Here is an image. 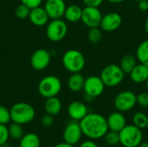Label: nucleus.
Instances as JSON below:
<instances>
[{"label":"nucleus","instance_id":"obj_1","mask_svg":"<svg viewBox=\"0 0 148 147\" xmlns=\"http://www.w3.org/2000/svg\"><path fill=\"white\" fill-rule=\"evenodd\" d=\"M79 123L83 135L89 139H102L108 132L107 119L97 113H88Z\"/></svg>","mask_w":148,"mask_h":147},{"label":"nucleus","instance_id":"obj_2","mask_svg":"<svg viewBox=\"0 0 148 147\" xmlns=\"http://www.w3.org/2000/svg\"><path fill=\"white\" fill-rule=\"evenodd\" d=\"M10 111L11 121L22 126L30 123L36 117L35 108L27 102L15 103Z\"/></svg>","mask_w":148,"mask_h":147},{"label":"nucleus","instance_id":"obj_3","mask_svg":"<svg viewBox=\"0 0 148 147\" xmlns=\"http://www.w3.org/2000/svg\"><path fill=\"white\" fill-rule=\"evenodd\" d=\"M62 62L63 67L69 72L78 73L84 68L86 59L81 51L77 49H69L63 54Z\"/></svg>","mask_w":148,"mask_h":147},{"label":"nucleus","instance_id":"obj_4","mask_svg":"<svg viewBox=\"0 0 148 147\" xmlns=\"http://www.w3.org/2000/svg\"><path fill=\"white\" fill-rule=\"evenodd\" d=\"M120 144L124 147H138L143 141L142 130L133 125H127L120 133Z\"/></svg>","mask_w":148,"mask_h":147},{"label":"nucleus","instance_id":"obj_5","mask_svg":"<svg viewBox=\"0 0 148 147\" xmlns=\"http://www.w3.org/2000/svg\"><path fill=\"white\" fill-rule=\"evenodd\" d=\"M125 73L121 68L120 65L108 64L107 65L101 73L100 77L104 82L106 87L114 88L119 86L125 78Z\"/></svg>","mask_w":148,"mask_h":147},{"label":"nucleus","instance_id":"obj_6","mask_svg":"<svg viewBox=\"0 0 148 147\" xmlns=\"http://www.w3.org/2000/svg\"><path fill=\"white\" fill-rule=\"evenodd\" d=\"M62 81L56 75L43 77L38 84V92L44 98L57 96L62 90Z\"/></svg>","mask_w":148,"mask_h":147},{"label":"nucleus","instance_id":"obj_7","mask_svg":"<svg viewBox=\"0 0 148 147\" xmlns=\"http://www.w3.org/2000/svg\"><path fill=\"white\" fill-rule=\"evenodd\" d=\"M68 33V25L62 18L51 19L46 28V36L51 42H56L62 41Z\"/></svg>","mask_w":148,"mask_h":147},{"label":"nucleus","instance_id":"obj_8","mask_svg":"<svg viewBox=\"0 0 148 147\" xmlns=\"http://www.w3.org/2000/svg\"><path fill=\"white\" fill-rule=\"evenodd\" d=\"M114 104L117 111L121 113L128 112L136 106L137 95L133 91L124 90L115 96Z\"/></svg>","mask_w":148,"mask_h":147},{"label":"nucleus","instance_id":"obj_9","mask_svg":"<svg viewBox=\"0 0 148 147\" xmlns=\"http://www.w3.org/2000/svg\"><path fill=\"white\" fill-rule=\"evenodd\" d=\"M105 87L106 86L100 76L90 75L85 79L83 91L85 94H88L95 99L103 94Z\"/></svg>","mask_w":148,"mask_h":147},{"label":"nucleus","instance_id":"obj_10","mask_svg":"<svg viewBox=\"0 0 148 147\" xmlns=\"http://www.w3.org/2000/svg\"><path fill=\"white\" fill-rule=\"evenodd\" d=\"M63 140L66 143L75 146L79 144L83 136L79 121L72 120L67 124L63 130Z\"/></svg>","mask_w":148,"mask_h":147},{"label":"nucleus","instance_id":"obj_11","mask_svg":"<svg viewBox=\"0 0 148 147\" xmlns=\"http://www.w3.org/2000/svg\"><path fill=\"white\" fill-rule=\"evenodd\" d=\"M102 13L99 7H90L85 6L82 9V22L89 29L90 28H96L100 27L101 19H102Z\"/></svg>","mask_w":148,"mask_h":147},{"label":"nucleus","instance_id":"obj_12","mask_svg":"<svg viewBox=\"0 0 148 147\" xmlns=\"http://www.w3.org/2000/svg\"><path fill=\"white\" fill-rule=\"evenodd\" d=\"M50 61V53L45 49H38L31 55L30 65L34 69L37 71H42L49 67Z\"/></svg>","mask_w":148,"mask_h":147},{"label":"nucleus","instance_id":"obj_13","mask_svg":"<svg viewBox=\"0 0 148 147\" xmlns=\"http://www.w3.org/2000/svg\"><path fill=\"white\" fill-rule=\"evenodd\" d=\"M43 8L50 19H59L64 16L67 5L64 0H46Z\"/></svg>","mask_w":148,"mask_h":147},{"label":"nucleus","instance_id":"obj_14","mask_svg":"<svg viewBox=\"0 0 148 147\" xmlns=\"http://www.w3.org/2000/svg\"><path fill=\"white\" fill-rule=\"evenodd\" d=\"M122 23V18L117 12H109L102 16L101 29L107 32H112L118 29Z\"/></svg>","mask_w":148,"mask_h":147},{"label":"nucleus","instance_id":"obj_15","mask_svg":"<svg viewBox=\"0 0 148 147\" xmlns=\"http://www.w3.org/2000/svg\"><path fill=\"white\" fill-rule=\"evenodd\" d=\"M88 113L87 105L79 101H72L68 107V114L72 120L80 121Z\"/></svg>","mask_w":148,"mask_h":147},{"label":"nucleus","instance_id":"obj_16","mask_svg":"<svg viewBox=\"0 0 148 147\" xmlns=\"http://www.w3.org/2000/svg\"><path fill=\"white\" fill-rule=\"evenodd\" d=\"M107 123L108 130L120 133L127 126V120L123 113L116 111L111 113L108 115V117L107 118Z\"/></svg>","mask_w":148,"mask_h":147},{"label":"nucleus","instance_id":"obj_17","mask_svg":"<svg viewBox=\"0 0 148 147\" xmlns=\"http://www.w3.org/2000/svg\"><path fill=\"white\" fill-rule=\"evenodd\" d=\"M29 19L32 24L38 26V27H42V26L48 24L49 20L50 18L48 13L46 12L45 9L43 7L38 6L30 10Z\"/></svg>","mask_w":148,"mask_h":147},{"label":"nucleus","instance_id":"obj_18","mask_svg":"<svg viewBox=\"0 0 148 147\" xmlns=\"http://www.w3.org/2000/svg\"><path fill=\"white\" fill-rule=\"evenodd\" d=\"M129 75H130V79L134 83L137 84L145 83L148 79V66L143 63L137 64L134 68V69L130 72Z\"/></svg>","mask_w":148,"mask_h":147},{"label":"nucleus","instance_id":"obj_19","mask_svg":"<svg viewBox=\"0 0 148 147\" xmlns=\"http://www.w3.org/2000/svg\"><path fill=\"white\" fill-rule=\"evenodd\" d=\"M62 104L61 100L57 96L47 98L44 103V110L46 113L52 116H56L62 111Z\"/></svg>","mask_w":148,"mask_h":147},{"label":"nucleus","instance_id":"obj_20","mask_svg":"<svg viewBox=\"0 0 148 147\" xmlns=\"http://www.w3.org/2000/svg\"><path fill=\"white\" fill-rule=\"evenodd\" d=\"M84 82H85V78L81 74V72L71 73V75L68 80V87L70 91L74 93H78L83 90Z\"/></svg>","mask_w":148,"mask_h":147},{"label":"nucleus","instance_id":"obj_21","mask_svg":"<svg viewBox=\"0 0 148 147\" xmlns=\"http://www.w3.org/2000/svg\"><path fill=\"white\" fill-rule=\"evenodd\" d=\"M82 9L77 4H71L67 6L64 13L65 19L69 23H77L82 20Z\"/></svg>","mask_w":148,"mask_h":147},{"label":"nucleus","instance_id":"obj_22","mask_svg":"<svg viewBox=\"0 0 148 147\" xmlns=\"http://www.w3.org/2000/svg\"><path fill=\"white\" fill-rule=\"evenodd\" d=\"M19 147H41V139L34 133H28L19 139Z\"/></svg>","mask_w":148,"mask_h":147},{"label":"nucleus","instance_id":"obj_23","mask_svg":"<svg viewBox=\"0 0 148 147\" xmlns=\"http://www.w3.org/2000/svg\"><path fill=\"white\" fill-rule=\"evenodd\" d=\"M137 62L138 60L136 58V55L134 56L132 54H127L122 56L119 65L125 74H130V72L134 69V68L138 64Z\"/></svg>","mask_w":148,"mask_h":147},{"label":"nucleus","instance_id":"obj_24","mask_svg":"<svg viewBox=\"0 0 148 147\" xmlns=\"http://www.w3.org/2000/svg\"><path fill=\"white\" fill-rule=\"evenodd\" d=\"M136 58L140 63L148 66V39L140 43L136 49Z\"/></svg>","mask_w":148,"mask_h":147},{"label":"nucleus","instance_id":"obj_25","mask_svg":"<svg viewBox=\"0 0 148 147\" xmlns=\"http://www.w3.org/2000/svg\"><path fill=\"white\" fill-rule=\"evenodd\" d=\"M133 124L141 130L146 129L148 127V116L142 112L135 113L133 116Z\"/></svg>","mask_w":148,"mask_h":147},{"label":"nucleus","instance_id":"obj_26","mask_svg":"<svg viewBox=\"0 0 148 147\" xmlns=\"http://www.w3.org/2000/svg\"><path fill=\"white\" fill-rule=\"evenodd\" d=\"M8 131H9L10 138L12 139H15V140H19L24 134L22 125L15 123V122H12L9 126Z\"/></svg>","mask_w":148,"mask_h":147},{"label":"nucleus","instance_id":"obj_27","mask_svg":"<svg viewBox=\"0 0 148 147\" xmlns=\"http://www.w3.org/2000/svg\"><path fill=\"white\" fill-rule=\"evenodd\" d=\"M101 37H102V34H101V30L100 29V27L90 28L88 34V38L91 43L93 44L99 43L101 40Z\"/></svg>","mask_w":148,"mask_h":147},{"label":"nucleus","instance_id":"obj_28","mask_svg":"<svg viewBox=\"0 0 148 147\" xmlns=\"http://www.w3.org/2000/svg\"><path fill=\"white\" fill-rule=\"evenodd\" d=\"M104 139H105L106 143L108 145H109V146H117V145L120 144L119 133L108 130V132L104 136Z\"/></svg>","mask_w":148,"mask_h":147},{"label":"nucleus","instance_id":"obj_29","mask_svg":"<svg viewBox=\"0 0 148 147\" xmlns=\"http://www.w3.org/2000/svg\"><path fill=\"white\" fill-rule=\"evenodd\" d=\"M30 10L31 9H29L28 6H26L25 4H23V3H21L16 8V10H15L16 16L17 18H19V19H26V18H29Z\"/></svg>","mask_w":148,"mask_h":147},{"label":"nucleus","instance_id":"obj_30","mask_svg":"<svg viewBox=\"0 0 148 147\" xmlns=\"http://www.w3.org/2000/svg\"><path fill=\"white\" fill-rule=\"evenodd\" d=\"M10 121H11L10 109L3 105H0V124L7 125Z\"/></svg>","mask_w":148,"mask_h":147},{"label":"nucleus","instance_id":"obj_31","mask_svg":"<svg viewBox=\"0 0 148 147\" xmlns=\"http://www.w3.org/2000/svg\"><path fill=\"white\" fill-rule=\"evenodd\" d=\"M9 139H10V135H9L8 127L6 126V125L0 124V146L4 143H7Z\"/></svg>","mask_w":148,"mask_h":147},{"label":"nucleus","instance_id":"obj_32","mask_svg":"<svg viewBox=\"0 0 148 147\" xmlns=\"http://www.w3.org/2000/svg\"><path fill=\"white\" fill-rule=\"evenodd\" d=\"M137 104L141 107H148V92H143L137 95Z\"/></svg>","mask_w":148,"mask_h":147},{"label":"nucleus","instance_id":"obj_33","mask_svg":"<svg viewBox=\"0 0 148 147\" xmlns=\"http://www.w3.org/2000/svg\"><path fill=\"white\" fill-rule=\"evenodd\" d=\"M41 123H42V126H44V127H50L54 124V116L46 113L45 115H43L42 117Z\"/></svg>","mask_w":148,"mask_h":147},{"label":"nucleus","instance_id":"obj_34","mask_svg":"<svg viewBox=\"0 0 148 147\" xmlns=\"http://www.w3.org/2000/svg\"><path fill=\"white\" fill-rule=\"evenodd\" d=\"M21 3L28 6L29 9H33V8L41 6L42 0H21Z\"/></svg>","mask_w":148,"mask_h":147},{"label":"nucleus","instance_id":"obj_35","mask_svg":"<svg viewBox=\"0 0 148 147\" xmlns=\"http://www.w3.org/2000/svg\"><path fill=\"white\" fill-rule=\"evenodd\" d=\"M104 0H82L85 6H90V7H100Z\"/></svg>","mask_w":148,"mask_h":147},{"label":"nucleus","instance_id":"obj_36","mask_svg":"<svg viewBox=\"0 0 148 147\" xmlns=\"http://www.w3.org/2000/svg\"><path fill=\"white\" fill-rule=\"evenodd\" d=\"M79 147H99V146L97 145V143L95 140L88 139L82 142Z\"/></svg>","mask_w":148,"mask_h":147},{"label":"nucleus","instance_id":"obj_37","mask_svg":"<svg viewBox=\"0 0 148 147\" xmlns=\"http://www.w3.org/2000/svg\"><path fill=\"white\" fill-rule=\"evenodd\" d=\"M139 9L141 11H147L148 10V0H142L138 3Z\"/></svg>","mask_w":148,"mask_h":147},{"label":"nucleus","instance_id":"obj_38","mask_svg":"<svg viewBox=\"0 0 148 147\" xmlns=\"http://www.w3.org/2000/svg\"><path fill=\"white\" fill-rule=\"evenodd\" d=\"M54 147H75V146L70 145V144L66 143V142H62V143H58L57 145H56Z\"/></svg>","mask_w":148,"mask_h":147},{"label":"nucleus","instance_id":"obj_39","mask_svg":"<svg viewBox=\"0 0 148 147\" xmlns=\"http://www.w3.org/2000/svg\"><path fill=\"white\" fill-rule=\"evenodd\" d=\"M94 100H95V98H93V97H91V96H89L88 94H84V101L86 102H92Z\"/></svg>","mask_w":148,"mask_h":147},{"label":"nucleus","instance_id":"obj_40","mask_svg":"<svg viewBox=\"0 0 148 147\" xmlns=\"http://www.w3.org/2000/svg\"><path fill=\"white\" fill-rule=\"evenodd\" d=\"M107 1L111 3H121L124 2L125 0H107Z\"/></svg>","mask_w":148,"mask_h":147},{"label":"nucleus","instance_id":"obj_41","mask_svg":"<svg viewBox=\"0 0 148 147\" xmlns=\"http://www.w3.org/2000/svg\"><path fill=\"white\" fill-rule=\"evenodd\" d=\"M145 30H146V33L148 35V17L146 20V23H145Z\"/></svg>","mask_w":148,"mask_h":147},{"label":"nucleus","instance_id":"obj_42","mask_svg":"<svg viewBox=\"0 0 148 147\" xmlns=\"http://www.w3.org/2000/svg\"><path fill=\"white\" fill-rule=\"evenodd\" d=\"M138 147H148V142H141Z\"/></svg>","mask_w":148,"mask_h":147},{"label":"nucleus","instance_id":"obj_43","mask_svg":"<svg viewBox=\"0 0 148 147\" xmlns=\"http://www.w3.org/2000/svg\"><path fill=\"white\" fill-rule=\"evenodd\" d=\"M0 147H11L8 143H4V144H3V145H1Z\"/></svg>","mask_w":148,"mask_h":147},{"label":"nucleus","instance_id":"obj_44","mask_svg":"<svg viewBox=\"0 0 148 147\" xmlns=\"http://www.w3.org/2000/svg\"><path fill=\"white\" fill-rule=\"evenodd\" d=\"M145 83H146V88H147V92H148V79H147V81Z\"/></svg>","mask_w":148,"mask_h":147},{"label":"nucleus","instance_id":"obj_45","mask_svg":"<svg viewBox=\"0 0 148 147\" xmlns=\"http://www.w3.org/2000/svg\"><path fill=\"white\" fill-rule=\"evenodd\" d=\"M133 1H135V2H138L139 3L140 1H142V0H133Z\"/></svg>","mask_w":148,"mask_h":147}]
</instances>
